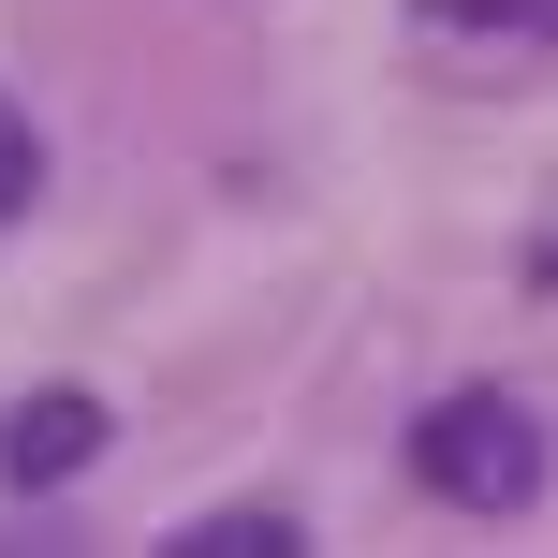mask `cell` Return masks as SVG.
I'll list each match as a JSON object with an SVG mask.
<instances>
[{"label": "cell", "mask_w": 558, "mask_h": 558, "mask_svg": "<svg viewBox=\"0 0 558 558\" xmlns=\"http://www.w3.org/2000/svg\"><path fill=\"white\" fill-rule=\"evenodd\" d=\"M412 471H426V500H456V514H530L544 471H558V426L514 383H456V397H426Z\"/></svg>", "instance_id": "6da1fadb"}, {"label": "cell", "mask_w": 558, "mask_h": 558, "mask_svg": "<svg viewBox=\"0 0 558 558\" xmlns=\"http://www.w3.org/2000/svg\"><path fill=\"white\" fill-rule=\"evenodd\" d=\"M88 456H104V397H88V383H29L15 412H0V485H15V500L74 485Z\"/></svg>", "instance_id": "7a4b0ae2"}, {"label": "cell", "mask_w": 558, "mask_h": 558, "mask_svg": "<svg viewBox=\"0 0 558 558\" xmlns=\"http://www.w3.org/2000/svg\"><path fill=\"white\" fill-rule=\"evenodd\" d=\"M426 29H500V45H544L558 0H426Z\"/></svg>", "instance_id": "3957f363"}, {"label": "cell", "mask_w": 558, "mask_h": 558, "mask_svg": "<svg viewBox=\"0 0 558 558\" xmlns=\"http://www.w3.org/2000/svg\"><path fill=\"white\" fill-rule=\"evenodd\" d=\"M192 558H294V514H206V530H177Z\"/></svg>", "instance_id": "277c9868"}, {"label": "cell", "mask_w": 558, "mask_h": 558, "mask_svg": "<svg viewBox=\"0 0 558 558\" xmlns=\"http://www.w3.org/2000/svg\"><path fill=\"white\" fill-rule=\"evenodd\" d=\"M29 192H45V133L29 104H0V221H29Z\"/></svg>", "instance_id": "5b68a950"}]
</instances>
